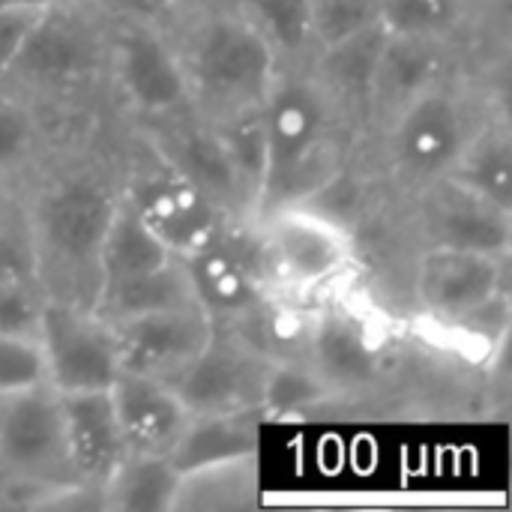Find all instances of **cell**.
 <instances>
[{"label": "cell", "mask_w": 512, "mask_h": 512, "mask_svg": "<svg viewBox=\"0 0 512 512\" xmlns=\"http://www.w3.org/2000/svg\"><path fill=\"white\" fill-rule=\"evenodd\" d=\"M111 402L129 453L168 456L192 417L171 384L129 372L114 378Z\"/></svg>", "instance_id": "cell-19"}, {"label": "cell", "mask_w": 512, "mask_h": 512, "mask_svg": "<svg viewBox=\"0 0 512 512\" xmlns=\"http://www.w3.org/2000/svg\"><path fill=\"white\" fill-rule=\"evenodd\" d=\"M48 387L57 393L111 390L120 375L111 321L75 300L48 297L36 330Z\"/></svg>", "instance_id": "cell-10"}, {"label": "cell", "mask_w": 512, "mask_h": 512, "mask_svg": "<svg viewBox=\"0 0 512 512\" xmlns=\"http://www.w3.org/2000/svg\"><path fill=\"white\" fill-rule=\"evenodd\" d=\"M261 117L267 132V168L252 222L279 207L309 204L321 189L339 180L351 144L360 135L306 66H279Z\"/></svg>", "instance_id": "cell-2"}, {"label": "cell", "mask_w": 512, "mask_h": 512, "mask_svg": "<svg viewBox=\"0 0 512 512\" xmlns=\"http://www.w3.org/2000/svg\"><path fill=\"white\" fill-rule=\"evenodd\" d=\"M384 39H387L384 24L369 27L345 42L321 48L306 66L318 78V84L336 99V105L348 114L357 132L369 129L372 81H375V66Z\"/></svg>", "instance_id": "cell-20"}, {"label": "cell", "mask_w": 512, "mask_h": 512, "mask_svg": "<svg viewBox=\"0 0 512 512\" xmlns=\"http://www.w3.org/2000/svg\"><path fill=\"white\" fill-rule=\"evenodd\" d=\"M171 258L174 252L141 222V216L120 195L99 246V288L150 273Z\"/></svg>", "instance_id": "cell-26"}, {"label": "cell", "mask_w": 512, "mask_h": 512, "mask_svg": "<svg viewBox=\"0 0 512 512\" xmlns=\"http://www.w3.org/2000/svg\"><path fill=\"white\" fill-rule=\"evenodd\" d=\"M306 360L336 396L366 387L378 369V351L369 333L342 309H315Z\"/></svg>", "instance_id": "cell-21"}, {"label": "cell", "mask_w": 512, "mask_h": 512, "mask_svg": "<svg viewBox=\"0 0 512 512\" xmlns=\"http://www.w3.org/2000/svg\"><path fill=\"white\" fill-rule=\"evenodd\" d=\"M198 306L216 324H243L276 291L255 222L228 219L201 249L180 258Z\"/></svg>", "instance_id": "cell-6"}, {"label": "cell", "mask_w": 512, "mask_h": 512, "mask_svg": "<svg viewBox=\"0 0 512 512\" xmlns=\"http://www.w3.org/2000/svg\"><path fill=\"white\" fill-rule=\"evenodd\" d=\"M192 111L219 123L264 105L279 60L231 0H174L159 18Z\"/></svg>", "instance_id": "cell-1"}, {"label": "cell", "mask_w": 512, "mask_h": 512, "mask_svg": "<svg viewBox=\"0 0 512 512\" xmlns=\"http://www.w3.org/2000/svg\"><path fill=\"white\" fill-rule=\"evenodd\" d=\"M267 39L279 66H309L318 54L306 0H231Z\"/></svg>", "instance_id": "cell-27"}, {"label": "cell", "mask_w": 512, "mask_h": 512, "mask_svg": "<svg viewBox=\"0 0 512 512\" xmlns=\"http://www.w3.org/2000/svg\"><path fill=\"white\" fill-rule=\"evenodd\" d=\"M270 360L240 330L216 324L204 351L171 384L189 414L261 411Z\"/></svg>", "instance_id": "cell-13"}, {"label": "cell", "mask_w": 512, "mask_h": 512, "mask_svg": "<svg viewBox=\"0 0 512 512\" xmlns=\"http://www.w3.org/2000/svg\"><path fill=\"white\" fill-rule=\"evenodd\" d=\"M0 483L42 495L78 486L69 465L60 393L48 384L0 396Z\"/></svg>", "instance_id": "cell-7"}, {"label": "cell", "mask_w": 512, "mask_h": 512, "mask_svg": "<svg viewBox=\"0 0 512 512\" xmlns=\"http://www.w3.org/2000/svg\"><path fill=\"white\" fill-rule=\"evenodd\" d=\"M474 0H384L381 24L393 36L462 39Z\"/></svg>", "instance_id": "cell-29"}, {"label": "cell", "mask_w": 512, "mask_h": 512, "mask_svg": "<svg viewBox=\"0 0 512 512\" xmlns=\"http://www.w3.org/2000/svg\"><path fill=\"white\" fill-rule=\"evenodd\" d=\"M447 177L512 210V135L504 114L489 111L483 117Z\"/></svg>", "instance_id": "cell-23"}, {"label": "cell", "mask_w": 512, "mask_h": 512, "mask_svg": "<svg viewBox=\"0 0 512 512\" xmlns=\"http://www.w3.org/2000/svg\"><path fill=\"white\" fill-rule=\"evenodd\" d=\"M108 81L138 123L192 108L180 63L165 33L150 18L114 12Z\"/></svg>", "instance_id": "cell-8"}, {"label": "cell", "mask_w": 512, "mask_h": 512, "mask_svg": "<svg viewBox=\"0 0 512 512\" xmlns=\"http://www.w3.org/2000/svg\"><path fill=\"white\" fill-rule=\"evenodd\" d=\"M60 408L72 477L81 489L99 492L129 453L120 420L114 414L111 390L60 393Z\"/></svg>", "instance_id": "cell-18"}, {"label": "cell", "mask_w": 512, "mask_h": 512, "mask_svg": "<svg viewBox=\"0 0 512 512\" xmlns=\"http://www.w3.org/2000/svg\"><path fill=\"white\" fill-rule=\"evenodd\" d=\"M225 153L252 201V219H255V207H258V195H261V183H264V168H267V132H264V117L261 108L246 111V114H234L228 120L213 123Z\"/></svg>", "instance_id": "cell-31"}, {"label": "cell", "mask_w": 512, "mask_h": 512, "mask_svg": "<svg viewBox=\"0 0 512 512\" xmlns=\"http://www.w3.org/2000/svg\"><path fill=\"white\" fill-rule=\"evenodd\" d=\"M489 111L492 108L474 99L462 75L420 93L378 129L387 177L417 198L450 174Z\"/></svg>", "instance_id": "cell-5"}, {"label": "cell", "mask_w": 512, "mask_h": 512, "mask_svg": "<svg viewBox=\"0 0 512 512\" xmlns=\"http://www.w3.org/2000/svg\"><path fill=\"white\" fill-rule=\"evenodd\" d=\"M459 42L429 39V36H393L387 33L369 102V129H381L399 108H405L420 93L462 75L459 72Z\"/></svg>", "instance_id": "cell-16"}, {"label": "cell", "mask_w": 512, "mask_h": 512, "mask_svg": "<svg viewBox=\"0 0 512 512\" xmlns=\"http://www.w3.org/2000/svg\"><path fill=\"white\" fill-rule=\"evenodd\" d=\"M120 195L177 258L201 249L231 219L213 198L153 153L123 177Z\"/></svg>", "instance_id": "cell-11"}, {"label": "cell", "mask_w": 512, "mask_h": 512, "mask_svg": "<svg viewBox=\"0 0 512 512\" xmlns=\"http://www.w3.org/2000/svg\"><path fill=\"white\" fill-rule=\"evenodd\" d=\"M45 150V123L39 114L0 87V177L15 180L30 171Z\"/></svg>", "instance_id": "cell-30"}, {"label": "cell", "mask_w": 512, "mask_h": 512, "mask_svg": "<svg viewBox=\"0 0 512 512\" xmlns=\"http://www.w3.org/2000/svg\"><path fill=\"white\" fill-rule=\"evenodd\" d=\"M45 300L42 279H0V333L36 336Z\"/></svg>", "instance_id": "cell-34"}, {"label": "cell", "mask_w": 512, "mask_h": 512, "mask_svg": "<svg viewBox=\"0 0 512 512\" xmlns=\"http://www.w3.org/2000/svg\"><path fill=\"white\" fill-rule=\"evenodd\" d=\"M267 267L276 288L309 291L336 279L351 261V234L318 207H279L258 222Z\"/></svg>", "instance_id": "cell-9"}, {"label": "cell", "mask_w": 512, "mask_h": 512, "mask_svg": "<svg viewBox=\"0 0 512 512\" xmlns=\"http://www.w3.org/2000/svg\"><path fill=\"white\" fill-rule=\"evenodd\" d=\"M111 327L117 339L120 372L174 384L183 369L204 351L216 321L201 306H189L114 321Z\"/></svg>", "instance_id": "cell-14"}, {"label": "cell", "mask_w": 512, "mask_h": 512, "mask_svg": "<svg viewBox=\"0 0 512 512\" xmlns=\"http://www.w3.org/2000/svg\"><path fill=\"white\" fill-rule=\"evenodd\" d=\"M48 3H9V6H0V84H3L18 48L24 45L30 27L36 24V18L42 15V9Z\"/></svg>", "instance_id": "cell-36"}, {"label": "cell", "mask_w": 512, "mask_h": 512, "mask_svg": "<svg viewBox=\"0 0 512 512\" xmlns=\"http://www.w3.org/2000/svg\"><path fill=\"white\" fill-rule=\"evenodd\" d=\"M48 384L45 357L36 336L0 333V396Z\"/></svg>", "instance_id": "cell-33"}, {"label": "cell", "mask_w": 512, "mask_h": 512, "mask_svg": "<svg viewBox=\"0 0 512 512\" xmlns=\"http://www.w3.org/2000/svg\"><path fill=\"white\" fill-rule=\"evenodd\" d=\"M180 474L168 456L126 453L114 474L96 492L99 510L108 512H168L177 504Z\"/></svg>", "instance_id": "cell-25"}, {"label": "cell", "mask_w": 512, "mask_h": 512, "mask_svg": "<svg viewBox=\"0 0 512 512\" xmlns=\"http://www.w3.org/2000/svg\"><path fill=\"white\" fill-rule=\"evenodd\" d=\"M144 147L180 177L195 183L231 219L252 222V201L225 153V144L210 120L186 108L159 120L141 123Z\"/></svg>", "instance_id": "cell-12"}, {"label": "cell", "mask_w": 512, "mask_h": 512, "mask_svg": "<svg viewBox=\"0 0 512 512\" xmlns=\"http://www.w3.org/2000/svg\"><path fill=\"white\" fill-rule=\"evenodd\" d=\"M507 291V258L456 249V246H429L414 273V294L423 312L444 324L462 321L477 306L489 303Z\"/></svg>", "instance_id": "cell-15"}, {"label": "cell", "mask_w": 512, "mask_h": 512, "mask_svg": "<svg viewBox=\"0 0 512 512\" xmlns=\"http://www.w3.org/2000/svg\"><path fill=\"white\" fill-rule=\"evenodd\" d=\"M189 306H198V300H195L189 273L177 255L150 273L99 288L96 303H93V309L111 324L138 318V315H153V312L189 309Z\"/></svg>", "instance_id": "cell-24"}, {"label": "cell", "mask_w": 512, "mask_h": 512, "mask_svg": "<svg viewBox=\"0 0 512 512\" xmlns=\"http://www.w3.org/2000/svg\"><path fill=\"white\" fill-rule=\"evenodd\" d=\"M261 411H234V414H192L177 444L168 453V462L180 477L252 459L258 453Z\"/></svg>", "instance_id": "cell-22"}, {"label": "cell", "mask_w": 512, "mask_h": 512, "mask_svg": "<svg viewBox=\"0 0 512 512\" xmlns=\"http://www.w3.org/2000/svg\"><path fill=\"white\" fill-rule=\"evenodd\" d=\"M0 279H42L21 204L0 225Z\"/></svg>", "instance_id": "cell-35"}, {"label": "cell", "mask_w": 512, "mask_h": 512, "mask_svg": "<svg viewBox=\"0 0 512 512\" xmlns=\"http://www.w3.org/2000/svg\"><path fill=\"white\" fill-rule=\"evenodd\" d=\"M120 201V183L96 165H72L39 183L24 210L48 297L96 303L99 246Z\"/></svg>", "instance_id": "cell-4"}, {"label": "cell", "mask_w": 512, "mask_h": 512, "mask_svg": "<svg viewBox=\"0 0 512 512\" xmlns=\"http://www.w3.org/2000/svg\"><path fill=\"white\" fill-rule=\"evenodd\" d=\"M111 24L105 0H51L0 87L27 102L42 123L54 111L90 105L102 81L111 87Z\"/></svg>", "instance_id": "cell-3"}, {"label": "cell", "mask_w": 512, "mask_h": 512, "mask_svg": "<svg viewBox=\"0 0 512 512\" xmlns=\"http://www.w3.org/2000/svg\"><path fill=\"white\" fill-rule=\"evenodd\" d=\"M15 210H18L15 189H12V183H9V180H3V177H0V225H3Z\"/></svg>", "instance_id": "cell-38"}, {"label": "cell", "mask_w": 512, "mask_h": 512, "mask_svg": "<svg viewBox=\"0 0 512 512\" xmlns=\"http://www.w3.org/2000/svg\"><path fill=\"white\" fill-rule=\"evenodd\" d=\"M417 216L429 246H456L510 258L512 210L441 177L417 195Z\"/></svg>", "instance_id": "cell-17"}, {"label": "cell", "mask_w": 512, "mask_h": 512, "mask_svg": "<svg viewBox=\"0 0 512 512\" xmlns=\"http://www.w3.org/2000/svg\"><path fill=\"white\" fill-rule=\"evenodd\" d=\"M315 48H330L381 24L384 0H306Z\"/></svg>", "instance_id": "cell-32"}, {"label": "cell", "mask_w": 512, "mask_h": 512, "mask_svg": "<svg viewBox=\"0 0 512 512\" xmlns=\"http://www.w3.org/2000/svg\"><path fill=\"white\" fill-rule=\"evenodd\" d=\"M336 393L333 387L315 372L309 360H270L267 381H264V399H261V414L264 417H303L324 402H330Z\"/></svg>", "instance_id": "cell-28"}, {"label": "cell", "mask_w": 512, "mask_h": 512, "mask_svg": "<svg viewBox=\"0 0 512 512\" xmlns=\"http://www.w3.org/2000/svg\"><path fill=\"white\" fill-rule=\"evenodd\" d=\"M174 0H105L108 9L123 12V15H135V18H150L156 21Z\"/></svg>", "instance_id": "cell-37"}]
</instances>
